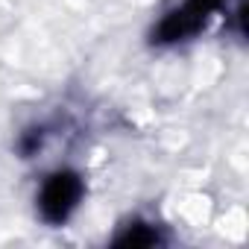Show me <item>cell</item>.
<instances>
[{
	"label": "cell",
	"mask_w": 249,
	"mask_h": 249,
	"mask_svg": "<svg viewBox=\"0 0 249 249\" xmlns=\"http://www.w3.org/2000/svg\"><path fill=\"white\" fill-rule=\"evenodd\" d=\"M79 196H82V182H79L76 173H68V170L53 173V176L44 182L41 196H38L41 217H44L47 223H62V220H68V214L76 208Z\"/></svg>",
	"instance_id": "6da1fadb"
},
{
	"label": "cell",
	"mask_w": 249,
	"mask_h": 249,
	"mask_svg": "<svg viewBox=\"0 0 249 249\" xmlns=\"http://www.w3.org/2000/svg\"><path fill=\"white\" fill-rule=\"evenodd\" d=\"M156 240H159L156 231H150L147 226H132L123 237H117L120 246H150V243H156Z\"/></svg>",
	"instance_id": "7a4b0ae2"
},
{
	"label": "cell",
	"mask_w": 249,
	"mask_h": 249,
	"mask_svg": "<svg viewBox=\"0 0 249 249\" xmlns=\"http://www.w3.org/2000/svg\"><path fill=\"white\" fill-rule=\"evenodd\" d=\"M217 3H220V0H188V6H191V9H196V12H202L205 18H208V12H211Z\"/></svg>",
	"instance_id": "3957f363"
}]
</instances>
